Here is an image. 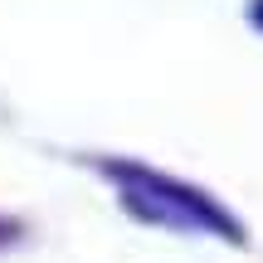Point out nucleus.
Here are the masks:
<instances>
[{
  "label": "nucleus",
  "instance_id": "obj_1",
  "mask_svg": "<svg viewBox=\"0 0 263 263\" xmlns=\"http://www.w3.org/2000/svg\"><path fill=\"white\" fill-rule=\"evenodd\" d=\"M107 176L122 185L127 205L141 219H156V224H176V229H210V234H229L239 239V224L215 205L210 195L180 185V180L161 176L146 166H127V161H107Z\"/></svg>",
  "mask_w": 263,
  "mask_h": 263
},
{
  "label": "nucleus",
  "instance_id": "obj_2",
  "mask_svg": "<svg viewBox=\"0 0 263 263\" xmlns=\"http://www.w3.org/2000/svg\"><path fill=\"white\" fill-rule=\"evenodd\" d=\"M249 20H254V29H263V0H254V5H249Z\"/></svg>",
  "mask_w": 263,
  "mask_h": 263
},
{
  "label": "nucleus",
  "instance_id": "obj_3",
  "mask_svg": "<svg viewBox=\"0 0 263 263\" xmlns=\"http://www.w3.org/2000/svg\"><path fill=\"white\" fill-rule=\"evenodd\" d=\"M10 234H15V224H5V219H0V244H5Z\"/></svg>",
  "mask_w": 263,
  "mask_h": 263
}]
</instances>
